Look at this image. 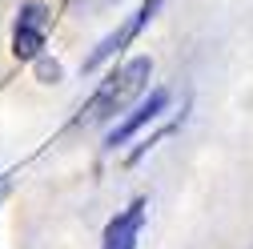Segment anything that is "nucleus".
<instances>
[{
    "label": "nucleus",
    "mask_w": 253,
    "mask_h": 249,
    "mask_svg": "<svg viewBox=\"0 0 253 249\" xmlns=\"http://www.w3.org/2000/svg\"><path fill=\"white\" fill-rule=\"evenodd\" d=\"M149 77H153V60H149V56L125 60L121 69H113V73L101 81V88L92 92V101L84 105L81 121H84V124H97V121H109V117L125 113V109H129L141 92H145Z\"/></svg>",
    "instance_id": "nucleus-1"
},
{
    "label": "nucleus",
    "mask_w": 253,
    "mask_h": 249,
    "mask_svg": "<svg viewBox=\"0 0 253 249\" xmlns=\"http://www.w3.org/2000/svg\"><path fill=\"white\" fill-rule=\"evenodd\" d=\"M48 24H52V16H48V8L41 4V0L20 4L16 24H12V52L20 60H37L41 48H44V41H48Z\"/></svg>",
    "instance_id": "nucleus-2"
},
{
    "label": "nucleus",
    "mask_w": 253,
    "mask_h": 249,
    "mask_svg": "<svg viewBox=\"0 0 253 249\" xmlns=\"http://www.w3.org/2000/svg\"><path fill=\"white\" fill-rule=\"evenodd\" d=\"M161 4H165V0H145V4H141V8H137V12L129 16V20H125V24L117 28L113 37H105V41H101L97 48H92V52L84 56V73H97V69L105 65V60H113V56H117V52H121V48L129 44V41H133V37L141 33V28H145V24H149V20L157 16V8H161Z\"/></svg>",
    "instance_id": "nucleus-3"
},
{
    "label": "nucleus",
    "mask_w": 253,
    "mask_h": 249,
    "mask_svg": "<svg viewBox=\"0 0 253 249\" xmlns=\"http://www.w3.org/2000/svg\"><path fill=\"white\" fill-rule=\"evenodd\" d=\"M145 201L137 197L129 209H121L113 221L105 225V241H101V249H137V241H141V229H145Z\"/></svg>",
    "instance_id": "nucleus-4"
},
{
    "label": "nucleus",
    "mask_w": 253,
    "mask_h": 249,
    "mask_svg": "<svg viewBox=\"0 0 253 249\" xmlns=\"http://www.w3.org/2000/svg\"><path fill=\"white\" fill-rule=\"evenodd\" d=\"M165 105H169V92H165V88H157V92H153L149 101H141V105H137V113H133V117H125V121L117 124V129L109 133V149L125 145V141H129V137H133L137 129H145L149 121H157V117L165 113Z\"/></svg>",
    "instance_id": "nucleus-5"
},
{
    "label": "nucleus",
    "mask_w": 253,
    "mask_h": 249,
    "mask_svg": "<svg viewBox=\"0 0 253 249\" xmlns=\"http://www.w3.org/2000/svg\"><path fill=\"white\" fill-rule=\"evenodd\" d=\"M81 4H88V8H109L113 0H81Z\"/></svg>",
    "instance_id": "nucleus-6"
}]
</instances>
